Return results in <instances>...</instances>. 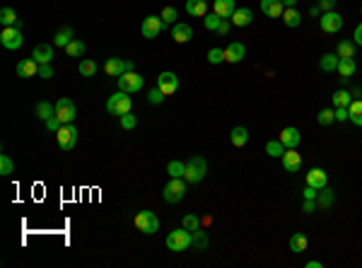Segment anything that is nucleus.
Instances as JSON below:
<instances>
[{"mask_svg":"<svg viewBox=\"0 0 362 268\" xmlns=\"http://www.w3.org/2000/svg\"><path fill=\"white\" fill-rule=\"evenodd\" d=\"M191 244H194V232L186 230V227L172 230V232L167 235V249L169 252H186Z\"/></svg>","mask_w":362,"mask_h":268,"instance_id":"1","label":"nucleus"},{"mask_svg":"<svg viewBox=\"0 0 362 268\" xmlns=\"http://www.w3.org/2000/svg\"><path fill=\"white\" fill-rule=\"evenodd\" d=\"M131 109H133V97L128 92H121V90H118L116 94H111L109 99H107V111L114 114V116L131 114Z\"/></svg>","mask_w":362,"mask_h":268,"instance_id":"2","label":"nucleus"},{"mask_svg":"<svg viewBox=\"0 0 362 268\" xmlns=\"http://www.w3.org/2000/svg\"><path fill=\"white\" fill-rule=\"evenodd\" d=\"M205 174H208V162H205V157H201V155H194V157L186 162L184 179L188 181V184H198V181H203V179H205Z\"/></svg>","mask_w":362,"mask_h":268,"instance_id":"3","label":"nucleus"},{"mask_svg":"<svg viewBox=\"0 0 362 268\" xmlns=\"http://www.w3.org/2000/svg\"><path fill=\"white\" fill-rule=\"evenodd\" d=\"M133 225L138 232H143V235H155L157 230H160V218L152 213V210H140L138 215H135Z\"/></svg>","mask_w":362,"mask_h":268,"instance_id":"4","label":"nucleus"},{"mask_svg":"<svg viewBox=\"0 0 362 268\" xmlns=\"http://www.w3.org/2000/svg\"><path fill=\"white\" fill-rule=\"evenodd\" d=\"M186 196V179L184 176H172L164 186V201L167 203H179Z\"/></svg>","mask_w":362,"mask_h":268,"instance_id":"5","label":"nucleus"},{"mask_svg":"<svg viewBox=\"0 0 362 268\" xmlns=\"http://www.w3.org/2000/svg\"><path fill=\"white\" fill-rule=\"evenodd\" d=\"M56 140H58L60 150L70 152L77 145V128L73 126V123H63V126L58 128V133H56Z\"/></svg>","mask_w":362,"mask_h":268,"instance_id":"6","label":"nucleus"},{"mask_svg":"<svg viewBox=\"0 0 362 268\" xmlns=\"http://www.w3.org/2000/svg\"><path fill=\"white\" fill-rule=\"evenodd\" d=\"M118 90H121V92H128V94L140 92V90H143V77L138 75L135 70L123 73V75L118 77Z\"/></svg>","mask_w":362,"mask_h":268,"instance_id":"7","label":"nucleus"},{"mask_svg":"<svg viewBox=\"0 0 362 268\" xmlns=\"http://www.w3.org/2000/svg\"><path fill=\"white\" fill-rule=\"evenodd\" d=\"M319 27L326 34H336V32H340V29H343V17L338 15L336 10H329V12H324V15H321Z\"/></svg>","mask_w":362,"mask_h":268,"instance_id":"8","label":"nucleus"},{"mask_svg":"<svg viewBox=\"0 0 362 268\" xmlns=\"http://www.w3.org/2000/svg\"><path fill=\"white\" fill-rule=\"evenodd\" d=\"M104 70H107L111 77H121L123 73L135 70V63L133 60H123V58H109L107 63H104Z\"/></svg>","mask_w":362,"mask_h":268,"instance_id":"9","label":"nucleus"},{"mask_svg":"<svg viewBox=\"0 0 362 268\" xmlns=\"http://www.w3.org/2000/svg\"><path fill=\"white\" fill-rule=\"evenodd\" d=\"M56 116L60 118V123H73L77 116V109H75V104H73V99H58L56 101Z\"/></svg>","mask_w":362,"mask_h":268,"instance_id":"10","label":"nucleus"},{"mask_svg":"<svg viewBox=\"0 0 362 268\" xmlns=\"http://www.w3.org/2000/svg\"><path fill=\"white\" fill-rule=\"evenodd\" d=\"M22 34H19V29L17 27H5L3 32H0V44L5 46V49H10V51H15V49H19L22 46Z\"/></svg>","mask_w":362,"mask_h":268,"instance_id":"11","label":"nucleus"},{"mask_svg":"<svg viewBox=\"0 0 362 268\" xmlns=\"http://www.w3.org/2000/svg\"><path fill=\"white\" fill-rule=\"evenodd\" d=\"M283 169H285L287 174H297L300 167H302V155L295 150V148H287L285 155H283Z\"/></svg>","mask_w":362,"mask_h":268,"instance_id":"12","label":"nucleus"},{"mask_svg":"<svg viewBox=\"0 0 362 268\" xmlns=\"http://www.w3.org/2000/svg\"><path fill=\"white\" fill-rule=\"evenodd\" d=\"M162 27H164V22H162V17H145L143 19V25H140V34H143L145 39H155L157 34L162 32Z\"/></svg>","mask_w":362,"mask_h":268,"instance_id":"13","label":"nucleus"},{"mask_svg":"<svg viewBox=\"0 0 362 268\" xmlns=\"http://www.w3.org/2000/svg\"><path fill=\"white\" fill-rule=\"evenodd\" d=\"M157 87L169 97V94H174L179 90V77L174 75V73L164 70V73H160V77H157Z\"/></svg>","mask_w":362,"mask_h":268,"instance_id":"14","label":"nucleus"},{"mask_svg":"<svg viewBox=\"0 0 362 268\" xmlns=\"http://www.w3.org/2000/svg\"><path fill=\"white\" fill-rule=\"evenodd\" d=\"M246 58V46L242 42H232L227 44V49H225V60L227 63H239V60Z\"/></svg>","mask_w":362,"mask_h":268,"instance_id":"15","label":"nucleus"},{"mask_svg":"<svg viewBox=\"0 0 362 268\" xmlns=\"http://www.w3.org/2000/svg\"><path fill=\"white\" fill-rule=\"evenodd\" d=\"M326 184H329V174H326L324 169H321V167L309 169V174H307V186H312V189L321 191Z\"/></svg>","mask_w":362,"mask_h":268,"instance_id":"16","label":"nucleus"},{"mask_svg":"<svg viewBox=\"0 0 362 268\" xmlns=\"http://www.w3.org/2000/svg\"><path fill=\"white\" fill-rule=\"evenodd\" d=\"M32 58L36 60L39 66L51 63V60H53V46H51V44H36L32 51Z\"/></svg>","mask_w":362,"mask_h":268,"instance_id":"17","label":"nucleus"},{"mask_svg":"<svg viewBox=\"0 0 362 268\" xmlns=\"http://www.w3.org/2000/svg\"><path fill=\"white\" fill-rule=\"evenodd\" d=\"M285 148H297L300 142H302V135H300V131H297L295 126H287L280 131V138H278Z\"/></svg>","mask_w":362,"mask_h":268,"instance_id":"18","label":"nucleus"},{"mask_svg":"<svg viewBox=\"0 0 362 268\" xmlns=\"http://www.w3.org/2000/svg\"><path fill=\"white\" fill-rule=\"evenodd\" d=\"M235 0H212V12L215 15H220L222 19H229V17L235 15Z\"/></svg>","mask_w":362,"mask_h":268,"instance_id":"19","label":"nucleus"},{"mask_svg":"<svg viewBox=\"0 0 362 268\" xmlns=\"http://www.w3.org/2000/svg\"><path fill=\"white\" fill-rule=\"evenodd\" d=\"M191 36H194V29L191 25H184V22H177V25L172 27V39L177 44H186L191 42Z\"/></svg>","mask_w":362,"mask_h":268,"instance_id":"20","label":"nucleus"},{"mask_svg":"<svg viewBox=\"0 0 362 268\" xmlns=\"http://www.w3.org/2000/svg\"><path fill=\"white\" fill-rule=\"evenodd\" d=\"M17 75H19V77H34V75H39V63H36L34 58L19 60V63H17Z\"/></svg>","mask_w":362,"mask_h":268,"instance_id":"21","label":"nucleus"},{"mask_svg":"<svg viewBox=\"0 0 362 268\" xmlns=\"http://www.w3.org/2000/svg\"><path fill=\"white\" fill-rule=\"evenodd\" d=\"M283 8H285L283 0H261L263 15H268V17H283V12H285Z\"/></svg>","mask_w":362,"mask_h":268,"instance_id":"22","label":"nucleus"},{"mask_svg":"<svg viewBox=\"0 0 362 268\" xmlns=\"http://www.w3.org/2000/svg\"><path fill=\"white\" fill-rule=\"evenodd\" d=\"M186 12L194 17L208 15V0H186Z\"/></svg>","mask_w":362,"mask_h":268,"instance_id":"23","label":"nucleus"},{"mask_svg":"<svg viewBox=\"0 0 362 268\" xmlns=\"http://www.w3.org/2000/svg\"><path fill=\"white\" fill-rule=\"evenodd\" d=\"M229 19H232V25H237V27H246V25H251L253 12L249 8H237L235 15L229 17Z\"/></svg>","mask_w":362,"mask_h":268,"instance_id":"24","label":"nucleus"},{"mask_svg":"<svg viewBox=\"0 0 362 268\" xmlns=\"http://www.w3.org/2000/svg\"><path fill=\"white\" fill-rule=\"evenodd\" d=\"M338 73H340V77L343 80H348V77L355 75V70H357V63H355V58H338Z\"/></svg>","mask_w":362,"mask_h":268,"instance_id":"25","label":"nucleus"},{"mask_svg":"<svg viewBox=\"0 0 362 268\" xmlns=\"http://www.w3.org/2000/svg\"><path fill=\"white\" fill-rule=\"evenodd\" d=\"M229 140H232V145H235V148H244L246 142H249V131H246L244 126L232 128V133H229Z\"/></svg>","mask_w":362,"mask_h":268,"instance_id":"26","label":"nucleus"},{"mask_svg":"<svg viewBox=\"0 0 362 268\" xmlns=\"http://www.w3.org/2000/svg\"><path fill=\"white\" fill-rule=\"evenodd\" d=\"M0 22H3V27H17V29H19V25H22V19H17V12L12 8L0 10Z\"/></svg>","mask_w":362,"mask_h":268,"instance_id":"27","label":"nucleus"},{"mask_svg":"<svg viewBox=\"0 0 362 268\" xmlns=\"http://www.w3.org/2000/svg\"><path fill=\"white\" fill-rule=\"evenodd\" d=\"M307 246H309V239L304 237V232H295V235L290 237V252L302 254Z\"/></svg>","mask_w":362,"mask_h":268,"instance_id":"28","label":"nucleus"},{"mask_svg":"<svg viewBox=\"0 0 362 268\" xmlns=\"http://www.w3.org/2000/svg\"><path fill=\"white\" fill-rule=\"evenodd\" d=\"M348 118L353 121L355 126L362 128V99H353L350 107H348Z\"/></svg>","mask_w":362,"mask_h":268,"instance_id":"29","label":"nucleus"},{"mask_svg":"<svg viewBox=\"0 0 362 268\" xmlns=\"http://www.w3.org/2000/svg\"><path fill=\"white\" fill-rule=\"evenodd\" d=\"M70 42H73V27H63V29L53 36V46H63V49H66Z\"/></svg>","mask_w":362,"mask_h":268,"instance_id":"30","label":"nucleus"},{"mask_svg":"<svg viewBox=\"0 0 362 268\" xmlns=\"http://www.w3.org/2000/svg\"><path fill=\"white\" fill-rule=\"evenodd\" d=\"M283 22H285V27H300L302 15H300L295 8H285V12H283Z\"/></svg>","mask_w":362,"mask_h":268,"instance_id":"31","label":"nucleus"},{"mask_svg":"<svg viewBox=\"0 0 362 268\" xmlns=\"http://www.w3.org/2000/svg\"><path fill=\"white\" fill-rule=\"evenodd\" d=\"M338 58H355V44L353 42H340L336 49Z\"/></svg>","mask_w":362,"mask_h":268,"instance_id":"32","label":"nucleus"},{"mask_svg":"<svg viewBox=\"0 0 362 268\" xmlns=\"http://www.w3.org/2000/svg\"><path fill=\"white\" fill-rule=\"evenodd\" d=\"M319 66H321L324 73H333V70L338 68V56H336V53H326V56L319 60Z\"/></svg>","mask_w":362,"mask_h":268,"instance_id":"33","label":"nucleus"},{"mask_svg":"<svg viewBox=\"0 0 362 268\" xmlns=\"http://www.w3.org/2000/svg\"><path fill=\"white\" fill-rule=\"evenodd\" d=\"M285 150H287V148L280 140H268V142H266V152H268L270 157H283Z\"/></svg>","mask_w":362,"mask_h":268,"instance_id":"34","label":"nucleus"},{"mask_svg":"<svg viewBox=\"0 0 362 268\" xmlns=\"http://www.w3.org/2000/svg\"><path fill=\"white\" fill-rule=\"evenodd\" d=\"M84 51H87V46H84L82 42H77V39H73V42L66 46V53H68V56H73V58H80Z\"/></svg>","mask_w":362,"mask_h":268,"instance_id":"35","label":"nucleus"},{"mask_svg":"<svg viewBox=\"0 0 362 268\" xmlns=\"http://www.w3.org/2000/svg\"><path fill=\"white\" fill-rule=\"evenodd\" d=\"M167 174H169V176H184V174H186V162L172 159V162L167 164Z\"/></svg>","mask_w":362,"mask_h":268,"instance_id":"36","label":"nucleus"},{"mask_svg":"<svg viewBox=\"0 0 362 268\" xmlns=\"http://www.w3.org/2000/svg\"><path fill=\"white\" fill-rule=\"evenodd\" d=\"M77 70H80V75H84V77H92L94 73H97V63H94V60H90V58H84V60H80V66H77Z\"/></svg>","mask_w":362,"mask_h":268,"instance_id":"37","label":"nucleus"},{"mask_svg":"<svg viewBox=\"0 0 362 268\" xmlns=\"http://www.w3.org/2000/svg\"><path fill=\"white\" fill-rule=\"evenodd\" d=\"M220 22H222V17L215 15V12H208V15L203 17V25H205V29H210V32H218Z\"/></svg>","mask_w":362,"mask_h":268,"instance_id":"38","label":"nucleus"},{"mask_svg":"<svg viewBox=\"0 0 362 268\" xmlns=\"http://www.w3.org/2000/svg\"><path fill=\"white\" fill-rule=\"evenodd\" d=\"M331 99H333V104H336V107H350L353 97H350V92H346V90H338V92L333 94Z\"/></svg>","mask_w":362,"mask_h":268,"instance_id":"39","label":"nucleus"},{"mask_svg":"<svg viewBox=\"0 0 362 268\" xmlns=\"http://www.w3.org/2000/svg\"><path fill=\"white\" fill-rule=\"evenodd\" d=\"M316 121H319V126H331V123L336 121V111H333V109H321L319 116H316Z\"/></svg>","mask_w":362,"mask_h":268,"instance_id":"40","label":"nucleus"},{"mask_svg":"<svg viewBox=\"0 0 362 268\" xmlns=\"http://www.w3.org/2000/svg\"><path fill=\"white\" fill-rule=\"evenodd\" d=\"M15 172V162L8 157V155H0V174L3 176H10Z\"/></svg>","mask_w":362,"mask_h":268,"instance_id":"41","label":"nucleus"},{"mask_svg":"<svg viewBox=\"0 0 362 268\" xmlns=\"http://www.w3.org/2000/svg\"><path fill=\"white\" fill-rule=\"evenodd\" d=\"M316 198H319V201H316V203H319V205H324V208H329L331 203H333V191H331L329 186H324V189H321V193H319V196H316Z\"/></svg>","mask_w":362,"mask_h":268,"instance_id":"42","label":"nucleus"},{"mask_svg":"<svg viewBox=\"0 0 362 268\" xmlns=\"http://www.w3.org/2000/svg\"><path fill=\"white\" fill-rule=\"evenodd\" d=\"M36 116L44 118V121L51 118V116H53V107H51L49 101H39V104H36Z\"/></svg>","mask_w":362,"mask_h":268,"instance_id":"43","label":"nucleus"},{"mask_svg":"<svg viewBox=\"0 0 362 268\" xmlns=\"http://www.w3.org/2000/svg\"><path fill=\"white\" fill-rule=\"evenodd\" d=\"M184 227L186 230H191V232H196V230L201 227V218L194 215V213H188V215H184Z\"/></svg>","mask_w":362,"mask_h":268,"instance_id":"44","label":"nucleus"},{"mask_svg":"<svg viewBox=\"0 0 362 268\" xmlns=\"http://www.w3.org/2000/svg\"><path fill=\"white\" fill-rule=\"evenodd\" d=\"M194 244H196V249H208V235L205 232H201V230H196L194 232Z\"/></svg>","mask_w":362,"mask_h":268,"instance_id":"45","label":"nucleus"},{"mask_svg":"<svg viewBox=\"0 0 362 268\" xmlns=\"http://www.w3.org/2000/svg\"><path fill=\"white\" fill-rule=\"evenodd\" d=\"M162 22H164V25H174V22H177V8H172V5H169V8H164L162 10Z\"/></svg>","mask_w":362,"mask_h":268,"instance_id":"46","label":"nucleus"},{"mask_svg":"<svg viewBox=\"0 0 362 268\" xmlns=\"http://www.w3.org/2000/svg\"><path fill=\"white\" fill-rule=\"evenodd\" d=\"M208 60H210L212 66H218L225 60V49H210L208 51Z\"/></svg>","mask_w":362,"mask_h":268,"instance_id":"47","label":"nucleus"},{"mask_svg":"<svg viewBox=\"0 0 362 268\" xmlns=\"http://www.w3.org/2000/svg\"><path fill=\"white\" fill-rule=\"evenodd\" d=\"M164 97H167V94L162 92L160 87H155V90H150V94H147V101H150V104H162Z\"/></svg>","mask_w":362,"mask_h":268,"instance_id":"48","label":"nucleus"},{"mask_svg":"<svg viewBox=\"0 0 362 268\" xmlns=\"http://www.w3.org/2000/svg\"><path fill=\"white\" fill-rule=\"evenodd\" d=\"M135 123H138V121H135L133 114H123V116H121V128H123V131H133Z\"/></svg>","mask_w":362,"mask_h":268,"instance_id":"49","label":"nucleus"},{"mask_svg":"<svg viewBox=\"0 0 362 268\" xmlns=\"http://www.w3.org/2000/svg\"><path fill=\"white\" fill-rule=\"evenodd\" d=\"M63 126V123H60V118L58 116H51V118H46V128H49L51 133H58V128Z\"/></svg>","mask_w":362,"mask_h":268,"instance_id":"50","label":"nucleus"},{"mask_svg":"<svg viewBox=\"0 0 362 268\" xmlns=\"http://www.w3.org/2000/svg\"><path fill=\"white\" fill-rule=\"evenodd\" d=\"M39 77H44V80L53 77V68H51V63H44V66H39Z\"/></svg>","mask_w":362,"mask_h":268,"instance_id":"51","label":"nucleus"},{"mask_svg":"<svg viewBox=\"0 0 362 268\" xmlns=\"http://www.w3.org/2000/svg\"><path fill=\"white\" fill-rule=\"evenodd\" d=\"M336 3H338V0H319V8L324 10V12H329V10L336 8Z\"/></svg>","mask_w":362,"mask_h":268,"instance_id":"52","label":"nucleus"},{"mask_svg":"<svg viewBox=\"0 0 362 268\" xmlns=\"http://www.w3.org/2000/svg\"><path fill=\"white\" fill-rule=\"evenodd\" d=\"M316 205H319V203L316 201H312V198H304V213H314V210H316Z\"/></svg>","mask_w":362,"mask_h":268,"instance_id":"53","label":"nucleus"},{"mask_svg":"<svg viewBox=\"0 0 362 268\" xmlns=\"http://www.w3.org/2000/svg\"><path fill=\"white\" fill-rule=\"evenodd\" d=\"M336 121H348V107H336Z\"/></svg>","mask_w":362,"mask_h":268,"instance_id":"54","label":"nucleus"},{"mask_svg":"<svg viewBox=\"0 0 362 268\" xmlns=\"http://www.w3.org/2000/svg\"><path fill=\"white\" fill-rule=\"evenodd\" d=\"M353 39H355V44H357V46H362V22H360V25H357V27H355Z\"/></svg>","mask_w":362,"mask_h":268,"instance_id":"55","label":"nucleus"},{"mask_svg":"<svg viewBox=\"0 0 362 268\" xmlns=\"http://www.w3.org/2000/svg\"><path fill=\"white\" fill-rule=\"evenodd\" d=\"M229 27H232V22H227V19H222V22H220V27H218V34H222V36H225V34L229 32Z\"/></svg>","mask_w":362,"mask_h":268,"instance_id":"56","label":"nucleus"},{"mask_svg":"<svg viewBox=\"0 0 362 268\" xmlns=\"http://www.w3.org/2000/svg\"><path fill=\"white\" fill-rule=\"evenodd\" d=\"M316 196H319V191H316V189H312V186H307V189H304V198H316Z\"/></svg>","mask_w":362,"mask_h":268,"instance_id":"57","label":"nucleus"},{"mask_svg":"<svg viewBox=\"0 0 362 268\" xmlns=\"http://www.w3.org/2000/svg\"><path fill=\"white\" fill-rule=\"evenodd\" d=\"M321 266H324L321 261H309V263H307V268H321Z\"/></svg>","mask_w":362,"mask_h":268,"instance_id":"58","label":"nucleus"},{"mask_svg":"<svg viewBox=\"0 0 362 268\" xmlns=\"http://www.w3.org/2000/svg\"><path fill=\"white\" fill-rule=\"evenodd\" d=\"M283 5H285V8H295L297 0H283Z\"/></svg>","mask_w":362,"mask_h":268,"instance_id":"59","label":"nucleus"}]
</instances>
